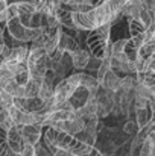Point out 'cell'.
<instances>
[{"label":"cell","mask_w":155,"mask_h":156,"mask_svg":"<svg viewBox=\"0 0 155 156\" xmlns=\"http://www.w3.org/2000/svg\"><path fill=\"white\" fill-rule=\"evenodd\" d=\"M125 3V0H105L87 12H75L72 14L73 24L81 32H91L103 24L113 23L114 18L122 12Z\"/></svg>","instance_id":"1"},{"label":"cell","mask_w":155,"mask_h":156,"mask_svg":"<svg viewBox=\"0 0 155 156\" xmlns=\"http://www.w3.org/2000/svg\"><path fill=\"white\" fill-rule=\"evenodd\" d=\"M111 26L113 24L108 23V24H103L101 27L88 32V37L85 38V43H87L90 56L98 58V59H103L106 46L111 43L109 41V38H111Z\"/></svg>","instance_id":"2"},{"label":"cell","mask_w":155,"mask_h":156,"mask_svg":"<svg viewBox=\"0 0 155 156\" xmlns=\"http://www.w3.org/2000/svg\"><path fill=\"white\" fill-rule=\"evenodd\" d=\"M6 29H8L9 35H11L15 41H20V43H23V44L34 41L37 37H40V35L46 30V27H41V29H29V27H26V26H23V24L20 23L18 17L9 20V21L6 23Z\"/></svg>","instance_id":"3"},{"label":"cell","mask_w":155,"mask_h":156,"mask_svg":"<svg viewBox=\"0 0 155 156\" xmlns=\"http://www.w3.org/2000/svg\"><path fill=\"white\" fill-rule=\"evenodd\" d=\"M78 87H79L78 73H76V74H72V76H67V77L61 79L58 83H55V94H53L55 105L68 102Z\"/></svg>","instance_id":"4"},{"label":"cell","mask_w":155,"mask_h":156,"mask_svg":"<svg viewBox=\"0 0 155 156\" xmlns=\"http://www.w3.org/2000/svg\"><path fill=\"white\" fill-rule=\"evenodd\" d=\"M94 99H96V103H98V111H96L98 120L106 117L108 114H111L113 105H114V93H111V91L105 90L102 87H99Z\"/></svg>","instance_id":"5"},{"label":"cell","mask_w":155,"mask_h":156,"mask_svg":"<svg viewBox=\"0 0 155 156\" xmlns=\"http://www.w3.org/2000/svg\"><path fill=\"white\" fill-rule=\"evenodd\" d=\"M41 135H43V127L38 126V124H29V126H23L21 127V140H23V143L35 146L41 140Z\"/></svg>","instance_id":"6"},{"label":"cell","mask_w":155,"mask_h":156,"mask_svg":"<svg viewBox=\"0 0 155 156\" xmlns=\"http://www.w3.org/2000/svg\"><path fill=\"white\" fill-rule=\"evenodd\" d=\"M21 127L23 126H14L11 130L6 132L8 135V146H9V150L14 152V153H18L21 152V146H23V140H21Z\"/></svg>","instance_id":"7"},{"label":"cell","mask_w":155,"mask_h":156,"mask_svg":"<svg viewBox=\"0 0 155 156\" xmlns=\"http://www.w3.org/2000/svg\"><path fill=\"white\" fill-rule=\"evenodd\" d=\"M96 111H98V103H96V99L94 97H90L88 102L84 105L82 108L76 109L75 111V117L79 118V120H91V118H98L96 117Z\"/></svg>","instance_id":"8"},{"label":"cell","mask_w":155,"mask_h":156,"mask_svg":"<svg viewBox=\"0 0 155 156\" xmlns=\"http://www.w3.org/2000/svg\"><path fill=\"white\" fill-rule=\"evenodd\" d=\"M143 11V0H128L125 6L122 8V15L126 18H135L138 20L140 12Z\"/></svg>","instance_id":"9"},{"label":"cell","mask_w":155,"mask_h":156,"mask_svg":"<svg viewBox=\"0 0 155 156\" xmlns=\"http://www.w3.org/2000/svg\"><path fill=\"white\" fill-rule=\"evenodd\" d=\"M68 55H70L72 67H73V68H78V70L87 68V64H88V61H90V53H88V50L79 49V50H75V52L68 53Z\"/></svg>","instance_id":"10"},{"label":"cell","mask_w":155,"mask_h":156,"mask_svg":"<svg viewBox=\"0 0 155 156\" xmlns=\"http://www.w3.org/2000/svg\"><path fill=\"white\" fill-rule=\"evenodd\" d=\"M120 85H122V77L119 74H116L113 70H109L105 74L103 80L101 82V87L105 88V90H108V91H111V93H116L120 88Z\"/></svg>","instance_id":"11"},{"label":"cell","mask_w":155,"mask_h":156,"mask_svg":"<svg viewBox=\"0 0 155 156\" xmlns=\"http://www.w3.org/2000/svg\"><path fill=\"white\" fill-rule=\"evenodd\" d=\"M29 56V49L23 44L20 47H11L9 56L6 58L5 62H18V64H26Z\"/></svg>","instance_id":"12"},{"label":"cell","mask_w":155,"mask_h":156,"mask_svg":"<svg viewBox=\"0 0 155 156\" xmlns=\"http://www.w3.org/2000/svg\"><path fill=\"white\" fill-rule=\"evenodd\" d=\"M88 99H90V94H88V90H85V88H82V87H78L76 88V91L73 93V96L70 97V105L73 106V109L76 111V109H79V108H82L84 105L88 102Z\"/></svg>","instance_id":"13"},{"label":"cell","mask_w":155,"mask_h":156,"mask_svg":"<svg viewBox=\"0 0 155 156\" xmlns=\"http://www.w3.org/2000/svg\"><path fill=\"white\" fill-rule=\"evenodd\" d=\"M58 49H61L62 52H65V53H72V52H75V50H79L81 47H79L78 40H75V38H73L72 35H68V34H64V30H62V35H61Z\"/></svg>","instance_id":"14"},{"label":"cell","mask_w":155,"mask_h":156,"mask_svg":"<svg viewBox=\"0 0 155 156\" xmlns=\"http://www.w3.org/2000/svg\"><path fill=\"white\" fill-rule=\"evenodd\" d=\"M123 53H125V56L129 62H135V59L138 58V47L131 38L126 40V44L123 47Z\"/></svg>","instance_id":"15"},{"label":"cell","mask_w":155,"mask_h":156,"mask_svg":"<svg viewBox=\"0 0 155 156\" xmlns=\"http://www.w3.org/2000/svg\"><path fill=\"white\" fill-rule=\"evenodd\" d=\"M128 27H129V35L131 38H135V37H140L145 34V26L140 20H135V18H128Z\"/></svg>","instance_id":"16"},{"label":"cell","mask_w":155,"mask_h":156,"mask_svg":"<svg viewBox=\"0 0 155 156\" xmlns=\"http://www.w3.org/2000/svg\"><path fill=\"white\" fill-rule=\"evenodd\" d=\"M37 12V3H17V17H29Z\"/></svg>","instance_id":"17"},{"label":"cell","mask_w":155,"mask_h":156,"mask_svg":"<svg viewBox=\"0 0 155 156\" xmlns=\"http://www.w3.org/2000/svg\"><path fill=\"white\" fill-rule=\"evenodd\" d=\"M40 87H41V83H37L35 80H31L29 79V82L23 87L24 88V99H37L38 97V93H40Z\"/></svg>","instance_id":"18"},{"label":"cell","mask_w":155,"mask_h":156,"mask_svg":"<svg viewBox=\"0 0 155 156\" xmlns=\"http://www.w3.org/2000/svg\"><path fill=\"white\" fill-rule=\"evenodd\" d=\"M151 120V114H149V108H145V109H135V123L140 129H143L148 121Z\"/></svg>","instance_id":"19"},{"label":"cell","mask_w":155,"mask_h":156,"mask_svg":"<svg viewBox=\"0 0 155 156\" xmlns=\"http://www.w3.org/2000/svg\"><path fill=\"white\" fill-rule=\"evenodd\" d=\"M109 59H111V58H103L101 65H99V68H98V71H96V80H98L99 85H101V82L103 80L105 74L111 70V61H109Z\"/></svg>","instance_id":"20"},{"label":"cell","mask_w":155,"mask_h":156,"mask_svg":"<svg viewBox=\"0 0 155 156\" xmlns=\"http://www.w3.org/2000/svg\"><path fill=\"white\" fill-rule=\"evenodd\" d=\"M155 53V40H151V41H148V43H145L140 49H138V58H142V59H148L151 55H154Z\"/></svg>","instance_id":"21"},{"label":"cell","mask_w":155,"mask_h":156,"mask_svg":"<svg viewBox=\"0 0 155 156\" xmlns=\"http://www.w3.org/2000/svg\"><path fill=\"white\" fill-rule=\"evenodd\" d=\"M14 126H15V124H14V121L11 120V117H9V114H8V109H2V111H0V129H3L5 132H8V130H11Z\"/></svg>","instance_id":"22"},{"label":"cell","mask_w":155,"mask_h":156,"mask_svg":"<svg viewBox=\"0 0 155 156\" xmlns=\"http://www.w3.org/2000/svg\"><path fill=\"white\" fill-rule=\"evenodd\" d=\"M55 94V87L53 85H47V83H41L40 87V93H38V99L40 100H46L50 99Z\"/></svg>","instance_id":"23"},{"label":"cell","mask_w":155,"mask_h":156,"mask_svg":"<svg viewBox=\"0 0 155 156\" xmlns=\"http://www.w3.org/2000/svg\"><path fill=\"white\" fill-rule=\"evenodd\" d=\"M138 130H140V127H138L137 123L132 121V120H128V121L123 124V133L128 135V136H132V138H134V136L138 133Z\"/></svg>","instance_id":"24"},{"label":"cell","mask_w":155,"mask_h":156,"mask_svg":"<svg viewBox=\"0 0 155 156\" xmlns=\"http://www.w3.org/2000/svg\"><path fill=\"white\" fill-rule=\"evenodd\" d=\"M11 80H14V76L6 70V67L2 64L0 65V90H3Z\"/></svg>","instance_id":"25"},{"label":"cell","mask_w":155,"mask_h":156,"mask_svg":"<svg viewBox=\"0 0 155 156\" xmlns=\"http://www.w3.org/2000/svg\"><path fill=\"white\" fill-rule=\"evenodd\" d=\"M0 106L2 109H9L14 106V97L6 91H0Z\"/></svg>","instance_id":"26"},{"label":"cell","mask_w":155,"mask_h":156,"mask_svg":"<svg viewBox=\"0 0 155 156\" xmlns=\"http://www.w3.org/2000/svg\"><path fill=\"white\" fill-rule=\"evenodd\" d=\"M14 79H15V82H17L20 87H24V85L29 82V70H28V65H26V67H23V68H21V71H20Z\"/></svg>","instance_id":"27"},{"label":"cell","mask_w":155,"mask_h":156,"mask_svg":"<svg viewBox=\"0 0 155 156\" xmlns=\"http://www.w3.org/2000/svg\"><path fill=\"white\" fill-rule=\"evenodd\" d=\"M20 156H35V146L28 144V143H23Z\"/></svg>","instance_id":"28"},{"label":"cell","mask_w":155,"mask_h":156,"mask_svg":"<svg viewBox=\"0 0 155 156\" xmlns=\"http://www.w3.org/2000/svg\"><path fill=\"white\" fill-rule=\"evenodd\" d=\"M101 62H102V59H98V58L90 56V61H88V64H87V68H88V70H91V71H98V68H99Z\"/></svg>","instance_id":"29"},{"label":"cell","mask_w":155,"mask_h":156,"mask_svg":"<svg viewBox=\"0 0 155 156\" xmlns=\"http://www.w3.org/2000/svg\"><path fill=\"white\" fill-rule=\"evenodd\" d=\"M146 71H154L155 73V53L146 59Z\"/></svg>","instance_id":"30"},{"label":"cell","mask_w":155,"mask_h":156,"mask_svg":"<svg viewBox=\"0 0 155 156\" xmlns=\"http://www.w3.org/2000/svg\"><path fill=\"white\" fill-rule=\"evenodd\" d=\"M26 105H28L26 99H14V106L20 111H26Z\"/></svg>","instance_id":"31"},{"label":"cell","mask_w":155,"mask_h":156,"mask_svg":"<svg viewBox=\"0 0 155 156\" xmlns=\"http://www.w3.org/2000/svg\"><path fill=\"white\" fill-rule=\"evenodd\" d=\"M148 108L151 109L152 115H155V97H151V99H149V102H148Z\"/></svg>","instance_id":"32"},{"label":"cell","mask_w":155,"mask_h":156,"mask_svg":"<svg viewBox=\"0 0 155 156\" xmlns=\"http://www.w3.org/2000/svg\"><path fill=\"white\" fill-rule=\"evenodd\" d=\"M53 156H72L67 150H64V149H56V152L53 153Z\"/></svg>","instance_id":"33"},{"label":"cell","mask_w":155,"mask_h":156,"mask_svg":"<svg viewBox=\"0 0 155 156\" xmlns=\"http://www.w3.org/2000/svg\"><path fill=\"white\" fill-rule=\"evenodd\" d=\"M5 46V38H3V34L0 32V47H3Z\"/></svg>","instance_id":"34"},{"label":"cell","mask_w":155,"mask_h":156,"mask_svg":"<svg viewBox=\"0 0 155 156\" xmlns=\"http://www.w3.org/2000/svg\"><path fill=\"white\" fill-rule=\"evenodd\" d=\"M154 40H155V34H154Z\"/></svg>","instance_id":"35"},{"label":"cell","mask_w":155,"mask_h":156,"mask_svg":"<svg viewBox=\"0 0 155 156\" xmlns=\"http://www.w3.org/2000/svg\"><path fill=\"white\" fill-rule=\"evenodd\" d=\"M0 111H2V106H0Z\"/></svg>","instance_id":"36"},{"label":"cell","mask_w":155,"mask_h":156,"mask_svg":"<svg viewBox=\"0 0 155 156\" xmlns=\"http://www.w3.org/2000/svg\"><path fill=\"white\" fill-rule=\"evenodd\" d=\"M0 50H2V47H0Z\"/></svg>","instance_id":"37"},{"label":"cell","mask_w":155,"mask_h":156,"mask_svg":"<svg viewBox=\"0 0 155 156\" xmlns=\"http://www.w3.org/2000/svg\"><path fill=\"white\" fill-rule=\"evenodd\" d=\"M0 91H2V90H0Z\"/></svg>","instance_id":"38"}]
</instances>
